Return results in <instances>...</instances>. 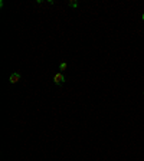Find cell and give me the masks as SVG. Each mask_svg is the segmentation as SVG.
Here are the masks:
<instances>
[{
    "label": "cell",
    "mask_w": 144,
    "mask_h": 161,
    "mask_svg": "<svg viewBox=\"0 0 144 161\" xmlns=\"http://www.w3.org/2000/svg\"><path fill=\"white\" fill-rule=\"evenodd\" d=\"M65 69H66V62H62L59 65V71H65Z\"/></svg>",
    "instance_id": "obj_4"
},
{
    "label": "cell",
    "mask_w": 144,
    "mask_h": 161,
    "mask_svg": "<svg viewBox=\"0 0 144 161\" xmlns=\"http://www.w3.org/2000/svg\"><path fill=\"white\" fill-rule=\"evenodd\" d=\"M141 19H143V20H144V13H143V16H141Z\"/></svg>",
    "instance_id": "obj_5"
},
{
    "label": "cell",
    "mask_w": 144,
    "mask_h": 161,
    "mask_svg": "<svg viewBox=\"0 0 144 161\" xmlns=\"http://www.w3.org/2000/svg\"><path fill=\"white\" fill-rule=\"evenodd\" d=\"M19 81H20V73H17V72L12 73L10 78H9V82H10V84H17Z\"/></svg>",
    "instance_id": "obj_2"
},
{
    "label": "cell",
    "mask_w": 144,
    "mask_h": 161,
    "mask_svg": "<svg viewBox=\"0 0 144 161\" xmlns=\"http://www.w3.org/2000/svg\"><path fill=\"white\" fill-rule=\"evenodd\" d=\"M143 32H144V29H143Z\"/></svg>",
    "instance_id": "obj_6"
},
{
    "label": "cell",
    "mask_w": 144,
    "mask_h": 161,
    "mask_svg": "<svg viewBox=\"0 0 144 161\" xmlns=\"http://www.w3.org/2000/svg\"><path fill=\"white\" fill-rule=\"evenodd\" d=\"M68 6H69V7H78V2H74V0H71V2H68Z\"/></svg>",
    "instance_id": "obj_3"
},
{
    "label": "cell",
    "mask_w": 144,
    "mask_h": 161,
    "mask_svg": "<svg viewBox=\"0 0 144 161\" xmlns=\"http://www.w3.org/2000/svg\"><path fill=\"white\" fill-rule=\"evenodd\" d=\"M143 94H144V92H143Z\"/></svg>",
    "instance_id": "obj_7"
},
{
    "label": "cell",
    "mask_w": 144,
    "mask_h": 161,
    "mask_svg": "<svg viewBox=\"0 0 144 161\" xmlns=\"http://www.w3.org/2000/svg\"><path fill=\"white\" fill-rule=\"evenodd\" d=\"M53 82L56 85H62L65 82V76L62 75V73H55V76H53Z\"/></svg>",
    "instance_id": "obj_1"
}]
</instances>
